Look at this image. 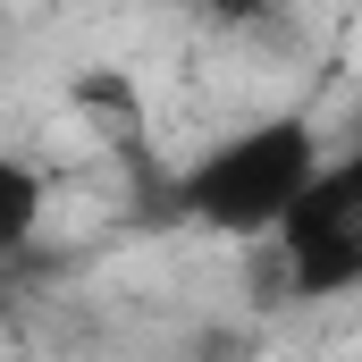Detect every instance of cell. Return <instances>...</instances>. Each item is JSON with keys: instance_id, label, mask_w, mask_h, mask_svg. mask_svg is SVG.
<instances>
[{"instance_id": "1", "label": "cell", "mask_w": 362, "mask_h": 362, "mask_svg": "<svg viewBox=\"0 0 362 362\" xmlns=\"http://www.w3.org/2000/svg\"><path fill=\"white\" fill-rule=\"evenodd\" d=\"M329 160V135L312 110H270V118H245L228 127L219 144H202L169 185V211L202 236H228V245H270L278 228L295 219V202L312 194Z\"/></svg>"}, {"instance_id": "2", "label": "cell", "mask_w": 362, "mask_h": 362, "mask_svg": "<svg viewBox=\"0 0 362 362\" xmlns=\"http://www.w3.org/2000/svg\"><path fill=\"white\" fill-rule=\"evenodd\" d=\"M270 245H278V270H286L295 295H346V286H362V144L320 160L312 194L295 202V219Z\"/></svg>"}, {"instance_id": "3", "label": "cell", "mask_w": 362, "mask_h": 362, "mask_svg": "<svg viewBox=\"0 0 362 362\" xmlns=\"http://www.w3.org/2000/svg\"><path fill=\"white\" fill-rule=\"evenodd\" d=\"M42 202H51L42 169L17 160V152H0V262H17V253L42 236Z\"/></svg>"}, {"instance_id": "4", "label": "cell", "mask_w": 362, "mask_h": 362, "mask_svg": "<svg viewBox=\"0 0 362 362\" xmlns=\"http://www.w3.org/2000/svg\"><path fill=\"white\" fill-rule=\"evenodd\" d=\"M202 8H262V0H202Z\"/></svg>"}]
</instances>
